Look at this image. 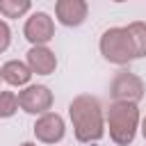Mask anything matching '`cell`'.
<instances>
[{
	"instance_id": "1",
	"label": "cell",
	"mask_w": 146,
	"mask_h": 146,
	"mask_svg": "<svg viewBox=\"0 0 146 146\" xmlns=\"http://www.w3.org/2000/svg\"><path fill=\"white\" fill-rule=\"evenodd\" d=\"M68 116L73 123V135L82 144H91L103 139L105 135V112L96 96L80 94L68 105Z\"/></svg>"
},
{
	"instance_id": "2",
	"label": "cell",
	"mask_w": 146,
	"mask_h": 146,
	"mask_svg": "<svg viewBox=\"0 0 146 146\" xmlns=\"http://www.w3.org/2000/svg\"><path fill=\"white\" fill-rule=\"evenodd\" d=\"M105 125L114 144L119 146L132 144L139 128V107L132 103H112L105 112Z\"/></svg>"
},
{
	"instance_id": "3",
	"label": "cell",
	"mask_w": 146,
	"mask_h": 146,
	"mask_svg": "<svg viewBox=\"0 0 146 146\" xmlns=\"http://www.w3.org/2000/svg\"><path fill=\"white\" fill-rule=\"evenodd\" d=\"M98 48H100V55L110 64H116V66H125L132 59H137L135 48H132V41L128 36V30L125 27H110V30H105L100 34Z\"/></svg>"
},
{
	"instance_id": "4",
	"label": "cell",
	"mask_w": 146,
	"mask_h": 146,
	"mask_svg": "<svg viewBox=\"0 0 146 146\" xmlns=\"http://www.w3.org/2000/svg\"><path fill=\"white\" fill-rule=\"evenodd\" d=\"M144 82L139 75L130 73V71H119L110 84V94L114 98V103H132L137 105L141 98H144Z\"/></svg>"
},
{
	"instance_id": "5",
	"label": "cell",
	"mask_w": 146,
	"mask_h": 146,
	"mask_svg": "<svg viewBox=\"0 0 146 146\" xmlns=\"http://www.w3.org/2000/svg\"><path fill=\"white\" fill-rule=\"evenodd\" d=\"M52 91L46 84H27L23 91H18V107L27 114H48L52 107Z\"/></svg>"
},
{
	"instance_id": "6",
	"label": "cell",
	"mask_w": 146,
	"mask_h": 146,
	"mask_svg": "<svg viewBox=\"0 0 146 146\" xmlns=\"http://www.w3.org/2000/svg\"><path fill=\"white\" fill-rule=\"evenodd\" d=\"M23 34L32 46H46L52 36H55V21L50 18V14L46 11H34L25 25H23Z\"/></svg>"
},
{
	"instance_id": "7",
	"label": "cell",
	"mask_w": 146,
	"mask_h": 146,
	"mask_svg": "<svg viewBox=\"0 0 146 146\" xmlns=\"http://www.w3.org/2000/svg\"><path fill=\"white\" fill-rule=\"evenodd\" d=\"M66 135V123L57 112H48L36 119L34 123V137L43 144H59Z\"/></svg>"
},
{
	"instance_id": "8",
	"label": "cell",
	"mask_w": 146,
	"mask_h": 146,
	"mask_svg": "<svg viewBox=\"0 0 146 146\" xmlns=\"http://www.w3.org/2000/svg\"><path fill=\"white\" fill-rule=\"evenodd\" d=\"M87 2L84 0H57L55 2V16L64 27H78L87 18Z\"/></svg>"
},
{
	"instance_id": "9",
	"label": "cell",
	"mask_w": 146,
	"mask_h": 146,
	"mask_svg": "<svg viewBox=\"0 0 146 146\" xmlns=\"http://www.w3.org/2000/svg\"><path fill=\"white\" fill-rule=\"evenodd\" d=\"M25 64L30 66L32 75H52L57 68V57L48 46H32L25 55Z\"/></svg>"
},
{
	"instance_id": "10",
	"label": "cell",
	"mask_w": 146,
	"mask_h": 146,
	"mask_svg": "<svg viewBox=\"0 0 146 146\" xmlns=\"http://www.w3.org/2000/svg\"><path fill=\"white\" fill-rule=\"evenodd\" d=\"M2 80L11 87H27L32 80V71L25 62L21 59H9L7 64H2Z\"/></svg>"
},
{
	"instance_id": "11",
	"label": "cell",
	"mask_w": 146,
	"mask_h": 146,
	"mask_svg": "<svg viewBox=\"0 0 146 146\" xmlns=\"http://www.w3.org/2000/svg\"><path fill=\"white\" fill-rule=\"evenodd\" d=\"M128 30V36L132 41V48H135V55L137 57H146V23L144 21H132L125 25Z\"/></svg>"
},
{
	"instance_id": "12",
	"label": "cell",
	"mask_w": 146,
	"mask_h": 146,
	"mask_svg": "<svg viewBox=\"0 0 146 146\" xmlns=\"http://www.w3.org/2000/svg\"><path fill=\"white\" fill-rule=\"evenodd\" d=\"M32 9L30 0H0V14L5 18H21Z\"/></svg>"
},
{
	"instance_id": "13",
	"label": "cell",
	"mask_w": 146,
	"mask_h": 146,
	"mask_svg": "<svg viewBox=\"0 0 146 146\" xmlns=\"http://www.w3.org/2000/svg\"><path fill=\"white\" fill-rule=\"evenodd\" d=\"M18 112V96L14 91H0V119H9Z\"/></svg>"
},
{
	"instance_id": "14",
	"label": "cell",
	"mask_w": 146,
	"mask_h": 146,
	"mask_svg": "<svg viewBox=\"0 0 146 146\" xmlns=\"http://www.w3.org/2000/svg\"><path fill=\"white\" fill-rule=\"evenodd\" d=\"M9 43H11V30H9L7 21L0 18V52H5L9 48Z\"/></svg>"
},
{
	"instance_id": "15",
	"label": "cell",
	"mask_w": 146,
	"mask_h": 146,
	"mask_svg": "<svg viewBox=\"0 0 146 146\" xmlns=\"http://www.w3.org/2000/svg\"><path fill=\"white\" fill-rule=\"evenodd\" d=\"M141 135H144V139H146V119L141 121Z\"/></svg>"
},
{
	"instance_id": "16",
	"label": "cell",
	"mask_w": 146,
	"mask_h": 146,
	"mask_svg": "<svg viewBox=\"0 0 146 146\" xmlns=\"http://www.w3.org/2000/svg\"><path fill=\"white\" fill-rule=\"evenodd\" d=\"M18 146H36V144H32V141H23V144H18Z\"/></svg>"
},
{
	"instance_id": "17",
	"label": "cell",
	"mask_w": 146,
	"mask_h": 146,
	"mask_svg": "<svg viewBox=\"0 0 146 146\" xmlns=\"http://www.w3.org/2000/svg\"><path fill=\"white\" fill-rule=\"evenodd\" d=\"M0 80H2V68H0Z\"/></svg>"
}]
</instances>
